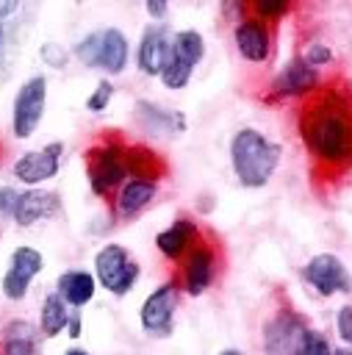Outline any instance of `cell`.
<instances>
[{"mask_svg": "<svg viewBox=\"0 0 352 355\" xmlns=\"http://www.w3.org/2000/svg\"><path fill=\"white\" fill-rule=\"evenodd\" d=\"M277 161H280V147L252 128L238 130L230 141V164L241 186L249 189L266 186L277 169Z\"/></svg>", "mask_w": 352, "mask_h": 355, "instance_id": "7a4b0ae2", "label": "cell"}, {"mask_svg": "<svg viewBox=\"0 0 352 355\" xmlns=\"http://www.w3.org/2000/svg\"><path fill=\"white\" fill-rule=\"evenodd\" d=\"M194 236H197V227H194V222H188V219H175L166 230H161L158 236H155V244H158V250L166 255V258H180L186 250H188V244L194 241Z\"/></svg>", "mask_w": 352, "mask_h": 355, "instance_id": "d6986e66", "label": "cell"}, {"mask_svg": "<svg viewBox=\"0 0 352 355\" xmlns=\"http://www.w3.org/2000/svg\"><path fill=\"white\" fill-rule=\"evenodd\" d=\"M42 58H44L50 67H64V64H67V53H64L58 44H53V42L42 47Z\"/></svg>", "mask_w": 352, "mask_h": 355, "instance_id": "4dcf8cb0", "label": "cell"}, {"mask_svg": "<svg viewBox=\"0 0 352 355\" xmlns=\"http://www.w3.org/2000/svg\"><path fill=\"white\" fill-rule=\"evenodd\" d=\"M136 111H139L141 125L150 128V130H155V133L175 136V133H180V130L186 128L183 114L169 111V108H161V105H155V103H150V100H139V103H136Z\"/></svg>", "mask_w": 352, "mask_h": 355, "instance_id": "2e32d148", "label": "cell"}, {"mask_svg": "<svg viewBox=\"0 0 352 355\" xmlns=\"http://www.w3.org/2000/svg\"><path fill=\"white\" fill-rule=\"evenodd\" d=\"M94 269H97L100 283H103L111 294H116V297L127 294L130 286L139 280V263L130 261V255H127L125 247H119V244H105V247L94 255Z\"/></svg>", "mask_w": 352, "mask_h": 355, "instance_id": "277c9868", "label": "cell"}, {"mask_svg": "<svg viewBox=\"0 0 352 355\" xmlns=\"http://www.w3.org/2000/svg\"><path fill=\"white\" fill-rule=\"evenodd\" d=\"M127 175V155L116 144H103L89 153V186L94 194H108Z\"/></svg>", "mask_w": 352, "mask_h": 355, "instance_id": "5b68a950", "label": "cell"}, {"mask_svg": "<svg viewBox=\"0 0 352 355\" xmlns=\"http://www.w3.org/2000/svg\"><path fill=\"white\" fill-rule=\"evenodd\" d=\"M0 47H3V31H0Z\"/></svg>", "mask_w": 352, "mask_h": 355, "instance_id": "f35d334b", "label": "cell"}, {"mask_svg": "<svg viewBox=\"0 0 352 355\" xmlns=\"http://www.w3.org/2000/svg\"><path fill=\"white\" fill-rule=\"evenodd\" d=\"M191 69H194V64L183 53H177L175 47H169V55H166L164 69H161V80L169 89H183L188 83V78H191Z\"/></svg>", "mask_w": 352, "mask_h": 355, "instance_id": "603a6c76", "label": "cell"}, {"mask_svg": "<svg viewBox=\"0 0 352 355\" xmlns=\"http://www.w3.org/2000/svg\"><path fill=\"white\" fill-rule=\"evenodd\" d=\"M58 294L64 297L67 305H86L91 297H94V277L89 272H80V269H72V272H64L55 283Z\"/></svg>", "mask_w": 352, "mask_h": 355, "instance_id": "ffe728a7", "label": "cell"}, {"mask_svg": "<svg viewBox=\"0 0 352 355\" xmlns=\"http://www.w3.org/2000/svg\"><path fill=\"white\" fill-rule=\"evenodd\" d=\"M67 355H89L86 349H67Z\"/></svg>", "mask_w": 352, "mask_h": 355, "instance_id": "8d00e7d4", "label": "cell"}, {"mask_svg": "<svg viewBox=\"0 0 352 355\" xmlns=\"http://www.w3.org/2000/svg\"><path fill=\"white\" fill-rule=\"evenodd\" d=\"M308 327L302 324L299 316L294 313H280L274 316L266 327H263V347H266V355H294V347L299 341V336L305 333Z\"/></svg>", "mask_w": 352, "mask_h": 355, "instance_id": "30bf717a", "label": "cell"}, {"mask_svg": "<svg viewBox=\"0 0 352 355\" xmlns=\"http://www.w3.org/2000/svg\"><path fill=\"white\" fill-rule=\"evenodd\" d=\"M111 94H114L111 80H100V83H97V89H94V94L86 100V108H89V111H103V108L108 105Z\"/></svg>", "mask_w": 352, "mask_h": 355, "instance_id": "4316f807", "label": "cell"}, {"mask_svg": "<svg viewBox=\"0 0 352 355\" xmlns=\"http://www.w3.org/2000/svg\"><path fill=\"white\" fill-rule=\"evenodd\" d=\"M58 211V194L55 191H44V189H28L19 194L17 205H14V219L22 227H30L39 219H47Z\"/></svg>", "mask_w": 352, "mask_h": 355, "instance_id": "7c38bea8", "label": "cell"}, {"mask_svg": "<svg viewBox=\"0 0 352 355\" xmlns=\"http://www.w3.org/2000/svg\"><path fill=\"white\" fill-rule=\"evenodd\" d=\"M219 355H241V352H238V349H233V347H230V349H222V352H219Z\"/></svg>", "mask_w": 352, "mask_h": 355, "instance_id": "d590c367", "label": "cell"}, {"mask_svg": "<svg viewBox=\"0 0 352 355\" xmlns=\"http://www.w3.org/2000/svg\"><path fill=\"white\" fill-rule=\"evenodd\" d=\"M183 280H186V288L188 294H202L211 280H213V252L208 247H194L188 261H186V269H183Z\"/></svg>", "mask_w": 352, "mask_h": 355, "instance_id": "ac0fdd59", "label": "cell"}, {"mask_svg": "<svg viewBox=\"0 0 352 355\" xmlns=\"http://www.w3.org/2000/svg\"><path fill=\"white\" fill-rule=\"evenodd\" d=\"M175 308H177V291L172 283H164L161 288H155L144 305H141V327L152 336H169L172 333V319H175Z\"/></svg>", "mask_w": 352, "mask_h": 355, "instance_id": "9c48e42d", "label": "cell"}, {"mask_svg": "<svg viewBox=\"0 0 352 355\" xmlns=\"http://www.w3.org/2000/svg\"><path fill=\"white\" fill-rule=\"evenodd\" d=\"M17 200H19V191H14L11 186H0V214H14Z\"/></svg>", "mask_w": 352, "mask_h": 355, "instance_id": "1f68e13d", "label": "cell"}, {"mask_svg": "<svg viewBox=\"0 0 352 355\" xmlns=\"http://www.w3.org/2000/svg\"><path fill=\"white\" fill-rule=\"evenodd\" d=\"M338 333L346 344H352V305H344L338 311Z\"/></svg>", "mask_w": 352, "mask_h": 355, "instance_id": "f546056e", "label": "cell"}, {"mask_svg": "<svg viewBox=\"0 0 352 355\" xmlns=\"http://www.w3.org/2000/svg\"><path fill=\"white\" fill-rule=\"evenodd\" d=\"M233 39H236V47L238 53L247 58V61H266L269 58V31L266 25L258 19V17H249V19H241L233 31Z\"/></svg>", "mask_w": 352, "mask_h": 355, "instance_id": "4fadbf2b", "label": "cell"}, {"mask_svg": "<svg viewBox=\"0 0 352 355\" xmlns=\"http://www.w3.org/2000/svg\"><path fill=\"white\" fill-rule=\"evenodd\" d=\"M169 47H172V39H169L166 25H150L139 42V55H136L139 69L144 75H161L164 61L169 55Z\"/></svg>", "mask_w": 352, "mask_h": 355, "instance_id": "8fae6325", "label": "cell"}, {"mask_svg": "<svg viewBox=\"0 0 352 355\" xmlns=\"http://www.w3.org/2000/svg\"><path fill=\"white\" fill-rule=\"evenodd\" d=\"M97 53H100V31L83 36V39L75 44V55H78L80 64H86V67H97Z\"/></svg>", "mask_w": 352, "mask_h": 355, "instance_id": "484cf974", "label": "cell"}, {"mask_svg": "<svg viewBox=\"0 0 352 355\" xmlns=\"http://www.w3.org/2000/svg\"><path fill=\"white\" fill-rule=\"evenodd\" d=\"M155 191H158V180H152V178H130L122 186L119 197H116V211L122 216H133L155 197Z\"/></svg>", "mask_w": 352, "mask_h": 355, "instance_id": "e0dca14e", "label": "cell"}, {"mask_svg": "<svg viewBox=\"0 0 352 355\" xmlns=\"http://www.w3.org/2000/svg\"><path fill=\"white\" fill-rule=\"evenodd\" d=\"M67 330H69V336H72V338H75V336H80V319H78V313H72V316H69Z\"/></svg>", "mask_w": 352, "mask_h": 355, "instance_id": "e575fe53", "label": "cell"}, {"mask_svg": "<svg viewBox=\"0 0 352 355\" xmlns=\"http://www.w3.org/2000/svg\"><path fill=\"white\" fill-rule=\"evenodd\" d=\"M127 64V39L119 28L100 31V53H97V69H105L111 75H119Z\"/></svg>", "mask_w": 352, "mask_h": 355, "instance_id": "9a60e30c", "label": "cell"}, {"mask_svg": "<svg viewBox=\"0 0 352 355\" xmlns=\"http://www.w3.org/2000/svg\"><path fill=\"white\" fill-rule=\"evenodd\" d=\"M172 47L177 53H183L191 64H197L205 55V42H202V36L197 31H180V33H175L172 36Z\"/></svg>", "mask_w": 352, "mask_h": 355, "instance_id": "cb8c5ba5", "label": "cell"}, {"mask_svg": "<svg viewBox=\"0 0 352 355\" xmlns=\"http://www.w3.org/2000/svg\"><path fill=\"white\" fill-rule=\"evenodd\" d=\"M17 6H19L17 0H0V19H3V17H8V14H14V11H17Z\"/></svg>", "mask_w": 352, "mask_h": 355, "instance_id": "836d02e7", "label": "cell"}, {"mask_svg": "<svg viewBox=\"0 0 352 355\" xmlns=\"http://www.w3.org/2000/svg\"><path fill=\"white\" fill-rule=\"evenodd\" d=\"M69 316H72V313L67 311V302H64V297H61L58 291L47 294V297H44V302H42V313H39V322H42V333H44L47 338L58 336V333L67 327Z\"/></svg>", "mask_w": 352, "mask_h": 355, "instance_id": "7402d4cb", "label": "cell"}, {"mask_svg": "<svg viewBox=\"0 0 352 355\" xmlns=\"http://www.w3.org/2000/svg\"><path fill=\"white\" fill-rule=\"evenodd\" d=\"M302 136L319 161L333 166L352 161V114L335 97H327L305 111Z\"/></svg>", "mask_w": 352, "mask_h": 355, "instance_id": "6da1fadb", "label": "cell"}, {"mask_svg": "<svg viewBox=\"0 0 352 355\" xmlns=\"http://www.w3.org/2000/svg\"><path fill=\"white\" fill-rule=\"evenodd\" d=\"M316 86V69L310 64H305V58H294L288 61L280 75L274 78L272 89L277 97H297V94H305Z\"/></svg>", "mask_w": 352, "mask_h": 355, "instance_id": "5bb4252c", "label": "cell"}, {"mask_svg": "<svg viewBox=\"0 0 352 355\" xmlns=\"http://www.w3.org/2000/svg\"><path fill=\"white\" fill-rule=\"evenodd\" d=\"M327 61H333V53H330L324 44H310V47H308L305 64H310V67L316 69V67H322V64H327Z\"/></svg>", "mask_w": 352, "mask_h": 355, "instance_id": "f1b7e54d", "label": "cell"}, {"mask_svg": "<svg viewBox=\"0 0 352 355\" xmlns=\"http://www.w3.org/2000/svg\"><path fill=\"white\" fill-rule=\"evenodd\" d=\"M147 11H150V17L161 19V17L166 14V3H161V0H150V3H147Z\"/></svg>", "mask_w": 352, "mask_h": 355, "instance_id": "d6a6232c", "label": "cell"}, {"mask_svg": "<svg viewBox=\"0 0 352 355\" xmlns=\"http://www.w3.org/2000/svg\"><path fill=\"white\" fill-rule=\"evenodd\" d=\"M333 355H352L349 349H333Z\"/></svg>", "mask_w": 352, "mask_h": 355, "instance_id": "74e56055", "label": "cell"}, {"mask_svg": "<svg viewBox=\"0 0 352 355\" xmlns=\"http://www.w3.org/2000/svg\"><path fill=\"white\" fill-rule=\"evenodd\" d=\"M36 330L30 322H8L6 330H3V349L0 355H36Z\"/></svg>", "mask_w": 352, "mask_h": 355, "instance_id": "44dd1931", "label": "cell"}, {"mask_svg": "<svg viewBox=\"0 0 352 355\" xmlns=\"http://www.w3.org/2000/svg\"><path fill=\"white\" fill-rule=\"evenodd\" d=\"M294 355H333V349H330V344H327V338L322 333L305 330L299 336L297 347H294Z\"/></svg>", "mask_w": 352, "mask_h": 355, "instance_id": "d4e9b609", "label": "cell"}, {"mask_svg": "<svg viewBox=\"0 0 352 355\" xmlns=\"http://www.w3.org/2000/svg\"><path fill=\"white\" fill-rule=\"evenodd\" d=\"M61 150H64V144L61 141H53V144L42 147V150H30V153L19 155L14 161V166H11L14 178L22 180L25 186L36 189L39 183L50 180L58 172V166H61Z\"/></svg>", "mask_w": 352, "mask_h": 355, "instance_id": "8992f818", "label": "cell"}, {"mask_svg": "<svg viewBox=\"0 0 352 355\" xmlns=\"http://www.w3.org/2000/svg\"><path fill=\"white\" fill-rule=\"evenodd\" d=\"M305 277H308V283H310L322 297H333V294L349 291V286H352L346 266L341 263V258H335V255H330V252L313 255V258L308 261V266H305Z\"/></svg>", "mask_w": 352, "mask_h": 355, "instance_id": "ba28073f", "label": "cell"}, {"mask_svg": "<svg viewBox=\"0 0 352 355\" xmlns=\"http://www.w3.org/2000/svg\"><path fill=\"white\" fill-rule=\"evenodd\" d=\"M252 8H255V14H258V19L263 22V17H266V19H272V17H280V14H285V11H288V3H274V0H255V3H252Z\"/></svg>", "mask_w": 352, "mask_h": 355, "instance_id": "83f0119b", "label": "cell"}, {"mask_svg": "<svg viewBox=\"0 0 352 355\" xmlns=\"http://www.w3.org/2000/svg\"><path fill=\"white\" fill-rule=\"evenodd\" d=\"M42 266H44V258H42L39 250H33V247H17L11 252L8 269L3 275V294L8 300H22L28 294L30 280L42 272Z\"/></svg>", "mask_w": 352, "mask_h": 355, "instance_id": "52a82bcc", "label": "cell"}, {"mask_svg": "<svg viewBox=\"0 0 352 355\" xmlns=\"http://www.w3.org/2000/svg\"><path fill=\"white\" fill-rule=\"evenodd\" d=\"M44 105H47V80L42 75H33L19 86V92L14 97L11 128H14L17 139H28L36 130V125L42 122Z\"/></svg>", "mask_w": 352, "mask_h": 355, "instance_id": "3957f363", "label": "cell"}]
</instances>
